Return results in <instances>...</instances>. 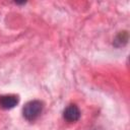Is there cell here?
Here are the masks:
<instances>
[{
  "label": "cell",
  "mask_w": 130,
  "mask_h": 130,
  "mask_svg": "<svg viewBox=\"0 0 130 130\" xmlns=\"http://www.w3.org/2000/svg\"><path fill=\"white\" fill-rule=\"evenodd\" d=\"M63 117L67 122H76L80 118V111L76 105L71 104L64 110Z\"/></svg>",
  "instance_id": "cell-2"
},
{
  "label": "cell",
  "mask_w": 130,
  "mask_h": 130,
  "mask_svg": "<svg viewBox=\"0 0 130 130\" xmlns=\"http://www.w3.org/2000/svg\"><path fill=\"white\" fill-rule=\"evenodd\" d=\"M43 109H44V104L41 101L34 100L27 102L24 105L22 109V114L27 121H35L42 114Z\"/></svg>",
  "instance_id": "cell-1"
},
{
  "label": "cell",
  "mask_w": 130,
  "mask_h": 130,
  "mask_svg": "<svg viewBox=\"0 0 130 130\" xmlns=\"http://www.w3.org/2000/svg\"><path fill=\"white\" fill-rule=\"evenodd\" d=\"M18 96L14 94H5L0 95V108L4 110H9L14 108L18 104Z\"/></svg>",
  "instance_id": "cell-3"
}]
</instances>
